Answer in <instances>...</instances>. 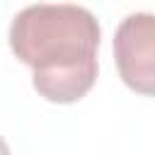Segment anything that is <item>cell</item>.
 I'll use <instances>...</instances> for the list:
<instances>
[{
	"instance_id": "1",
	"label": "cell",
	"mask_w": 155,
	"mask_h": 155,
	"mask_svg": "<svg viewBox=\"0 0 155 155\" xmlns=\"http://www.w3.org/2000/svg\"><path fill=\"white\" fill-rule=\"evenodd\" d=\"M99 22L80 5H29L10 24L12 53L39 70H58L97 58Z\"/></svg>"
},
{
	"instance_id": "2",
	"label": "cell",
	"mask_w": 155,
	"mask_h": 155,
	"mask_svg": "<svg viewBox=\"0 0 155 155\" xmlns=\"http://www.w3.org/2000/svg\"><path fill=\"white\" fill-rule=\"evenodd\" d=\"M114 61L128 90L155 97V15L136 12L121 19L114 34Z\"/></svg>"
},
{
	"instance_id": "3",
	"label": "cell",
	"mask_w": 155,
	"mask_h": 155,
	"mask_svg": "<svg viewBox=\"0 0 155 155\" xmlns=\"http://www.w3.org/2000/svg\"><path fill=\"white\" fill-rule=\"evenodd\" d=\"M97 82V58L70 65V68H58V70H36L31 78L34 90L39 97L53 104H73L82 99Z\"/></svg>"
},
{
	"instance_id": "4",
	"label": "cell",
	"mask_w": 155,
	"mask_h": 155,
	"mask_svg": "<svg viewBox=\"0 0 155 155\" xmlns=\"http://www.w3.org/2000/svg\"><path fill=\"white\" fill-rule=\"evenodd\" d=\"M0 155H12L10 153V148H7V143H5V138L0 136Z\"/></svg>"
}]
</instances>
